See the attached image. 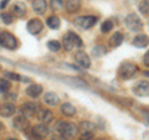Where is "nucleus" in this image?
Wrapping results in <instances>:
<instances>
[{"label":"nucleus","mask_w":149,"mask_h":140,"mask_svg":"<svg viewBox=\"0 0 149 140\" xmlns=\"http://www.w3.org/2000/svg\"><path fill=\"white\" fill-rule=\"evenodd\" d=\"M55 130L58 135H62L66 139H73L76 138L80 130H78V125L74 123H70V122H65V120H58L55 124Z\"/></svg>","instance_id":"nucleus-1"},{"label":"nucleus","mask_w":149,"mask_h":140,"mask_svg":"<svg viewBox=\"0 0 149 140\" xmlns=\"http://www.w3.org/2000/svg\"><path fill=\"white\" fill-rule=\"evenodd\" d=\"M63 47L67 51H72L74 49H80L82 46V40L73 31H67L63 36Z\"/></svg>","instance_id":"nucleus-2"},{"label":"nucleus","mask_w":149,"mask_h":140,"mask_svg":"<svg viewBox=\"0 0 149 140\" xmlns=\"http://www.w3.org/2000/svg\"><path fill=\"white\" fill-rule=\"evenodd\" d=\"M124 22H125V26L127 29L132 32H139L142 31L143 29V21L142 19L139 17L136 12H130L128 14L124 19Z\"/></svg>","instance_id":"nucleus-3"},{"label":"nucleus","mask_w":149,"mask_h":140,"mask_svg":"<svg viewBox=\"0 0 149 140\" xmlns=\"http://www.w3.org/2000/svg\"><path fill=\"white\" fill-rule=\"evenodd\" d=\"M0 46L8 50H15L17 47V39L8 31L0 32Z\"/></svg>","instance_id":"nucleus-4"},{"label":"nucleus","mask_w":149,"mask_h":140,"mask_svg":"<svg viewBox=\"0 0 149 140\" xmlns=\"http://www.w3.org/2000/svg\"><path fill=\"white\" fill-rule=\"evenodd\" d=\"M138 72V66L134 63H130V62H124L119 66V69H118V73L120 78L123 79H130L133 78L134 76L137 74Z\"/></svg>","instance_id":"nucleus-5"},{"label":"nucleus","mask_w":149,"mask_h":140,"mask_svg":"<svg viewBox=\"0 0 149 140\" xmlns=\"http://www.w3.org/2000/svg\"><path fill=\"white\" fill-rule=\"evenodd\" d=\"M74 24L78 27H81L83 30L91 29L92 26H95L97 24V17L93 15H86V16H80L74 20Z\"/></svg>","instance_id":"nucleus-6"},{"label":"nucleus","mask_w":149,"mask_h":140,"mask_svg":"<svg viewBox=\"0 0 149 140\" xmlns=\"http://www.w3.org/2000/svg\"><path fill=\"white\" fill-rule=\"evenodd\" d=\"M20 112L22 115H25L26 118H29V116H34L37 114V112H39V105L34 102H26L24 103L21 107H20Z\"/></svg>","instance_id":"nucleus-7"},{"label":"nucleus","mask_w":149,"mask_h":140,"mask_svg":"<svg viewBox=\"0 0 149 140\" xmlns=\"http://www.w3.org/2000/svg\"><path fill=\"white\" fill-rule=\"evenodd\" d=\"M26 29L31 35H37L44 30V22L41 21L40 19H31V20L27 22Z\"/></svg>","instance_id":"nucleus-8"},{"label":"nucleus","mask_w":149,"mask_h":140,"mask_svg":"<svg viewBox=\"0 0 149 140\" xmlns=\"http://www.w3.org/2000/svg\"><path fill=\"white\" fill-rule=\"evenodd\" d=\"M31 133H32V137H34L35 139L41 140V139H45L46 137H47L50 130H49V128H47V125L46 124H37V125H35V127L32 128Z\"/></svg>","instance_id":"nucleus-9"},{"label":"nucleus","mask_w":149,"mask_h":140,"mask_svg":"<svg viewBox=\"0 0 149 140\" xmlns=\"http://www.w3.org/2000/svg\"><path fill=\"white\" fill-rule=\"evenodd\" d=\"M74 61L83 68H90L91 67V58L85 51H77V52L74 53Z\"/></svg>","instance_id":"nucleus-10"},{"label":"nucleus","mask_w":149,"mask_h":140,"mask_svg":"<svg viewBox=\"0 0 149 140\" xmlns=\"http://www.w3.org/2000/svg\"><path fill=\"white\" fill-rule=\"evenodd\" d=\"M133 93L138 97H148L149 94V83L148 81H141L133 87Z\"/></svg>","instance_id":"nucleus-11"},{"label":"nucleus","mask_w":149,"mask_h":140,"mask_svg":"<svg viewBox=\"0 0 149 140\" xmlns=\"http://www.w3.org/2000/svg\"><path fill=\"white\" fill-rule=\"evenodd\" d=\"M14 127H15V129H17L19 132H24V130H26L27 128H29V125H30V122H29V119L26 118L25 115H17L15 119H14Z\"/></svg>","instance_id":"nucleus-12"},{"label":"nucleus","mask_w":149,"mask_h":140,"mask_svg":"<svg viewBox=\"0 0 149 140\" xmlns=\"http://www.w3.org/2000/svg\"><path fill=\"white\" fill-rule=\"evenodd\" d=\"M26 5H25V3H22V1H15L14 3V5H13V9H11V11L13 14L15 15L16 17H22V16H25V14H26Z\"/></svg>","instance_id":"nucleus-13"},{"label":"nucleus","mask_w":149,"mask_h":140,"mask_svg":"<svg viewBox=\"0 0 149 140\" xmlns=\"http://www.w3.org/2000/svg\"><path fill=\"white\" fill-rule=\"evenodd\" d=\"M37 118L44 124H49L54 120V113L49 109H41L37 112Z\"/></svg>","instance_id":"nucleus-14"},{"label":"nucleus","mask_w":149,"mask_h":140,"mask_svg":"<svg viewBox=\"0 0 149 140\" xmlns=\"http://www.w3.org/2000/svg\"><path fill=\"white\" fill-rule=\"evenodd\" d=\"M15 112H16V108L13 103H5L0 107V115L4 116V118H9V116L14 115Z\"/></svg>","instance_id":"nucleus-15"},{"label":"nucleus","mask_w":149,"mask_h":140,"mask_svg":"<svg viewBox=\"0 0 149 140\" xmlns=\"http://www.w3.org/2000/svg\"><path fill=\"white\" fill-rule=\"evenodd\" d=\"M44 88L41 85H37V83H34V85H31L26 88V94L31 97V98H37L41 93H42Z\"/></svg>","instance_id":"nucleus-16"},{"label":"nucleus","mask_w":149,"mask_h":140,"mask_svg":"<svg viewBox=\"0 0 149 140\" xmlns=\"http://www.w3.org/2000/svg\"><path fill=\"white\" fill-rule=\"evenodd\" d=\"M44 102L50 107H55L60 103V97L54 92H47L44 96Z\"/></svg>","instance_id":"nucleus-17"},{"label":"nucleus","mask_w":149,"mask_h":140,"mask_svg":"<svg viewBox=\"0 0 149 140\" xmlns=\"http://www.w3.org/2000/svg\"><path fill=\"white\" fill-rule=\"evenodd\" d=\"M46 8H47V3L46 0H34L32 1V9L37 15H44L46 11Z\"/></svg>","instance_id":"nucleus-18"},{"label":"nucleus","mask_w":149,"mask_h":140,"mask_svg":"<svg viewBox=\"0 0 149 140\" xmlns=\"http://www.w3.org/2000/svg\"><path fill=\"white\" fill-rule=\"evenodd\" d=\"M133 45L136 46V47H139V49H144L148 46V36L144 35V34H141L134 37L133 40Z\"/></svg>","instance_id":"nucleus-19"},{"label":"nucleus","mask_w":149,"mask_h":140,"mask_svg":"<svg viewBox=\"0 0 149 140\" xmlns=\"http://www.w3.org/2000/svg\"><path fill=\"white\" fill-rule=\"evenodd\" d=\"M65 6L68 12H77L81 8V0H66Z\"/></svg>","instance_id":"nucleus-20"},{"label":"nucleus","mask_w":149,"mask_h":140,"mask_svg":"<svg viewBox=\"0 0 149 140\" xmlns=\"http://www.w3.org/2000/svg\"><path fill=\"white\" fill-rule=\"evenodd\" d=\"M67 83H70L72 87H76V88H82V89H85V88H88L87 83L83 81L81 78H76V77H67Z\"/></svg>","instance_id":"nucleus-21"},{"label":"nucleus","mask_w":149,"mask_h":140,"mask_svg":"<svg viewBox=\"0 0 149 140\" xmlns=\"http://www.w3.org/2000/svg\"><path fill=\"white\" fill-rule=\"evenodd\" d=\"M46 25H47L50 29H52V30L60 29V26H61V21H60V17L56 16V15L49 16L47 20H46Z\"/></svg>","instance_id":"nucleus-22"},{"label":"nucleus","mask_w":149,"mask_h":140,"mask_svg":"<svg viewBox=\"0 0 149 140\" xmlns=\"http://www.w3.org/2000/svg\"><path fill=\"white\" fill-rule=\"evenodd\" d=\"M123 40H124L123 34H122V32H119V31H117V32H114V35L111 37L109 42H111V46H112V47H118V46L122 45Z\"/></svg>","instance_id":"nucleus-23"},{"label":"nucleus","mask_w":149,"mask_h":140,"mask_svg":"<svg viewBox=\"0 0 149 140\" xmlns=\"http://www.w3.org/2000/svg\"><path fill=\"white\" fill-rule=\"evenodd\" d=\"M76 108H74V105H72L71 103H63L61 105V113L66 116H73L76 114Z\"/></svg>","instance_id":"nucleus-24"},{"label":"nucleus","mask_w":149,"mask_h":140,"mask_svg":"<svg viewBox=\"0 0 149 140\" xmlns=\"http://www.w3.org/2000/svg\"><path fill=\"white\" fill-rule=\"evenodd\" d=\"M95 124L91 123V122H82L78 127V130H81L82 133H93L95 132Z\"/></svg>","instance_id":"nucleus-25"},{"label":"nucleus","mask_w":149,"mask_h":140,"mask_svg":"<svg viewBox=\"0 0 149 140\" xmlns=\"http://www.w3.org/2000/svg\"><path fill=\"white\" fill-rule=\"evenodd\" d=\"M11 88L10 81H8L6 78H0V93H6Z\"/></svg>","instance_id":"nucleus-26"},{"label":"nucleus","mask_w":149,"mask_h":140,"mask_svg":"<svg viewBox=\"0 0 149 140\" xmlns=\"http://www.w3.org/2000/svg\"><path fill=\"white\" fill-rule=\"evenodd\" d=\"M106 52L107 51H106V47L103 45H97L92 50V55L95 56V57H101V56H103Z\"/></svg>","instance_id":"nucleus-27"},{"label":"nucleus","mask_w":149,"mask_h":140,"mask_svg":"<svg viewBox=\"0 0 149 140\" xmlns=\"http://www.w3.org/2000/svg\"><path fill=\"white\" fill-rule=\"evenodd\" d=\"M61 44L58 42V41H56V40H50L49 42H47V49L50 51H52V52H57V51L61 50Z\"/></svg>","instance_id":"nucleus-28"},{"label":"nucleus","mask_w":149,"mask_h":140,"mask_svg":"<svg viewBox=\"0 0 149 140\" xmlns=\"http://www.w3.org/2000/svg\"><path fill=\"white\" fill-rule=\"evenodd\" d=\"M138 9L144 16H148V14H149V3H148V0H142V1L139 3V5H138Z\"/></svg>","instance_id":"nucleus-29"},{"label":"nucleus","mask_w":149,"mask_h":140,"mask_svg":"<svg viewBox=\"0 0 149 140\" xmlns=\"http://www.w3.org/2000/svg\"><path fill=\"white\" fill-rule=\"evenodd\" d=\"M50 6L52 10L58 11L65 6V3H63V0H50Z\"/></svg>","instance_id":"nucleus-30"},{"label":"nucleus","mask_w":149,"mask_h":140,"mask_svg":"<svg viewBox=\"0 0 149 140\" xmlns=\"http://www.w3.org/2000/svg\"><path fill=\"white\" fill-rule=\"evenodd\" d=\"M0 17H1V21L4 22V24H6V25H10L11 22L14 21L13 15H11V14H9V12H1Z\"/></svg>","instance_id":"nucleus-31"},{"label":"nucleus","mask_w":149,"mask_h":140,"mask_svg":"<svg viewBox=\"0 0 149 140\" xmlns=\"http://www.w3.org/2000/svg\"><path fill=\"white\" fill-rule=\"evenodd\" d=\"M112 29H113V22H112L111 20H106L101 26V30H102V32H104V34L112 31Z\"/></svg>","instance_id":"nucleus-32"},{"label":"nucleus","mask_w":149,"mask_h":140,"mask_svg":"<svg viewBox=\"0 0 149 140\" xmlns=\"http://www.w3.org/2000/svg\"><path fill=\"white\" fill-rule=\"evenodd\" d=\"M5 78L8 79V81H19V78H20V74L10 72V71H6L5 72Z\"/></svg>","instance_id":"nucleus-33"},{"label":"nucleus","mask_w":149,"mask_h":140,"mask_svg":"<svg viewBox=\"0 0 149 140\" xmlns=\"http://www.w3.org/2000/svg\"><path fill=\"white\" fill-rule=\"evenodd\" d=\"M93 133H81L80 140H93Z\"/></svg>","instance_id":"nucleus-34"},{"label":"nucleus","mask_w":149,"mask_h":140,"mask_svg":"<svg viewBox=\"0 0 149 140\" xmlns=\"http://www.w3.org/2000/svg\"><path fill=\"white\" fill-rule=\"evenodd\" d=\"M51 140H67V139L65 138V137H62V135H58V134H57V135H54Z\"/></svg>","instance_id":"nucleus-35"},{"label":"nucleus","mask_w":149,"mask_h":140,"mask_svg":"<svg viewBox=\"0 0 149 140\" xmlns=\"http://www.w3.org/2000/svg\"><path fill=\"white\" fill-rule=\"evenodd\" d=\"M9 1H10V0H1V3H0V9L3 10V9L9 4Z\"/></svg>","instance_id":"nucleus-36"},{"label":"nucleus","mask_w":149,"mask_h":140,"mask_svg":"<svg viewBox=\"0 0 149 140\" xmlns=\"http://www.w3.org/2000/svg\"><path fill=\"white\" fill-rule=\"evenodd\" d=\"M19 81H21V82H31V78H29V77H24V76H20Z\"/></svg>","instance_id":"nucleus-37"},{"label":"nucleus","mask_w":149,"mask_h":140,"mask_svg":"<svg viewBox=\"0 0 149 140\" xmlns=\"http://www.w3.org/2000/svg\"><path fill=\"white\" fill-rule=\"evenodd\" d=\"M143 62L146 63V66H148V64H149V53H148V52L146 53V56H144V58H143Z\"/></svg>","instance_id":"nucleus-38"},{"label":"nucleus","mask_w":149,"mask_h":140,"mask_svg":"<svg viewBox=\"0 0 149 140\" xmlns=\"http://www.w3.org/2000/svg\"><path fill=\"white\" fill-rule=\"evenodd\" d=\"M9 140H17V139H15V138H11V139H9Z\"/></svg>","instance_id":"nucleus-39"}]
</instances>
